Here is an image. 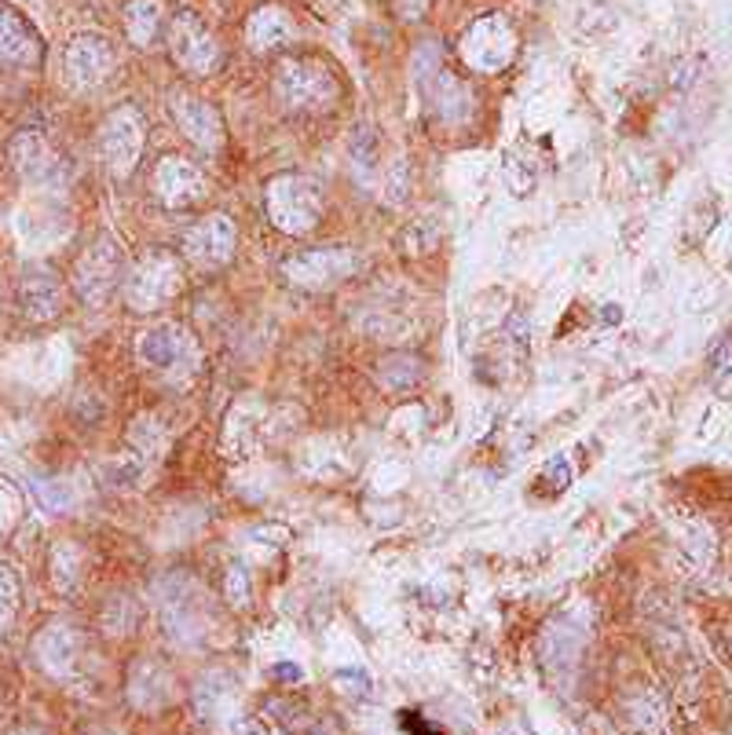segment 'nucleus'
Instances as JSON below:
<instances>
[{"instance_id": "1", "label": "nucleus", "mask_w": 732, "mask_h": 735, "mask_svg": "<svg viewBox=\"0 0 732 735\" xmlns=\"http://www.w3.org/2000/svg\"><path fill=\"white\" fill-rule=\"evenodd\" d=\"M275 96L300 114H326L340 99V77L319 55H283L275 63Z\"/></svg>"}, {"instance_id": "2", "label": "nucleus", "mask_w": 732, "mask_h": 735, "mask_svg": "<svg viewBox=\"0 0 732 735\" xmlns=\"http://www.w3.org/2000/svg\"><path fill=\"white\" fill-rule=\"evenodd\" d=\"M139 362L147 370H154L162 381H173L176 388H184L195 381V374L202 370V348L190 329L176 326V322H158L139 337Z\"/></svg>"}, {"instance_id": "3", "label": "nucleus", "mask_w": 732, "mask_h": 735, "mask_svg": "<svg viewBox=\"0 0 732 735\" xmlns=\"http://www.w3.org/2000/svg\"><path fill=\"white\" fill-rule=\"evenodd\" d=\"M414 85L418 96L425 99L429 114H436L444 125H466L473 117V92H469L461 80L444 70V59H439L436 45L418 48L414 55Z\"/></svg>"}, {"instance_id": "4", "label": "nucleus", "mask_w": 732, "mask_h": 735, "mask_svg": "<svg viewBox=\"0 0 732 735\" xmlns=\"http://www.w3.org/2000/svg\"><path fill=\"white\" fill-rule=\"evenodd\" d=\"M264 205L272 227H278L283 235H312L323 224V190L308 176H275L264 190Z\"/></svg>"}, {"instance_id": "5", "label": "nucleus", "mask_w": 732, "mask_h": 735, "mask_svg": "<svg viewBox=\"0 0 732 735\" xmlns=\"http://www.w3.org/2000/svg\"><path fill=\"white\" fill-rule=\"evenodd\" d=\"M184 289V260L169 249H150L133 264L125 278V304L147 315L158 311Z\"/></svg>"}, {"instance_id": "6", "label": "nucleus", "mask_w": 732, "mask_h": 735, "mask_svg": "<svg viewBox=\"0 0 732 735\" xmlns=\"http://www.w3.org/2000/svg\"><path fill=\"white\" fill-rule=\"evenodd\" d=\"M517 29L506 15H484L466 26L458 40V55L473 74H503L517 59Z\"/></svg>"}, {"instance_id": "7", "label": "nucleus", "mask_w": 732, "mask_h": 735, "mask_svg": "<svg viewBox=\"0 0 732 735\" xmlns=\"http://www.w3.org/2000/svg\"><path fill=\"white\" fill-rule=\"evenodd\" d=\"M144 114L136 107H117L114 114L103 117L96 133V150L103 158V165L114 176H128L136 169L139 154H144Z\"/></svg>"}, {"instance_id": "8", "label": "nucleus", "mask_w": 732, "mask_h": 735, "mask_svg": "<svg viewBox=\"0 0 732 735\" xmlns=\"http://www.w3.org/2000/svg\"><path fill=\"white\" fill-rule=\"evenodd\" d=\"M169 52H173V63L187 77H209L224 63L220 40L209 34V26L195 12H179L173 18V26H169Z\"/></svg>"}, {"instance_id": "9", "label": "nucleus", "mask_w": 732, "mask_h": 735, "mask_svg": "<svg viewBox=\"0 0 732 735\" xmlns=\"http://www.w3.org/2000/svg\"><path fill=\"white\" fill-rule=\"evenodd\" d=\"M117 282H122V249H117L114 238H96L74 264L77 297H82V304L99 308L110 300Z\"/></svg>"}, {"instance_id": "10", "label": "nucleus", "mask_w": 732, "mask_h": 735, "mask_svg": "<svg viewBox=\"0 0 732 735\" xmlns=\"http://www.w3.org/2000/svg\"><path fill=\"white\" fill-rule=\"evenodd\" d=\"M117 70V48L103 34H77L63 52V74L77 92H92L107 85Z\"/></svg>"}, {"instance_id": "11", "label": "nucleus", "mask_w": 732, "mask_h": 735, "mask_svg": "<svg viewBox=\"0 0 732 735\" xmlns=\"http://www.w3.org/2000/svg\"><path fill=\"white\" fill-rule=\"evenodd\" d=\"M363 267V257L356 249H312V253H300L283 264V275L300 289H330L340 286L345 278H352Z\"/></svg>"}, {"instance_id": "12", "label": "nucleus", "mask_w": 732, "mask_h": 735, "mask_svg": "<svg viewBox=\"0 0 732 735\" xmlns=\"http://www.w3.org/2000/svg\"><path fill=\"white\" fill-rule=\"evenodd\" d=\"M8 154H12L15 173L34 187H63L70 176L63 154H59V150L45 139V133H37V128L18 133L12 139V147H8Z\"/></svg>"}, {"instance_id": "13", "label": "nucleus", "mask_w": 732, "mask_h": 735, "mask_svg": "<svg viewBox=\"0 0 732 735\" xmlns=\"http://www.w3.org/2000/svg\"><path fill=\"white\" fill-rule=\"evenodd\" d=\"M150 187H154V195H158V201H162L165 209H190V205H198V201L206 198L209 176L202 173V165H195L190 158L165 154L162 161H158Z\"/></svg>"}, {"instance_id": "14", "label": "nucleus", "mask_w": 732, "mask_h": 735, "mask_svg": "<svg viewBox=\"0 0 732 735\" xmlns=\"http://www.w3.org/2000/svg\"><path fill=\"white\" fill-rule=\"evenodd\" d=\"M235 238H238V231L231 224V216H224V213L202 216L198 224H190L184 231V257L195 267L216 271L235 257Z\"/></svg>"}, {"instance_id": "15", "label": "nucleus", "mask_w": 732, "mask_h": 735, "mask_svg": "<svg viewBox=\"0 0 732 735\" xmlns=\"http://www.w3.org/2000/svg\"><path fill=\"white\" fill-rule=\"evenodd\" d=\"M169 110H173L179 133H184L190 144L202 147V150H220L224 147V121H220V110L206 99L190 96V92H173L169 99Z\"/></svg>"}, {"instance_id": "16", "label": "nucleus", "mask_w": 732, "mask_h": 735, "mask_svg": "<svg viewBox=\"0 0 732 735\" xmlns=\"http://www.w3.org/2000/svg\"><path fill=\"white\" fill-rule=\"evenodd\" d=\"M45 40L29 26V18L12 4H0V63L8 66H41Z\"/></svg>"}, {"instance_id": "17", "label": "nucleus", "mask_w": 732, "mask_h": 735, "mask_svg": "<svg viewBox=\"0 0 732 735\" xmlns=\"http://www.w3.org/2000/svg\"><path fill=\"white\" fill-rule=\"evenodd\" d=\"M297 37L294 15L283 4H260L253 15L246 18V45L257 55H272L278 48H286Z\"/></svg>"}, {"instance_id": "18", "label": "nucleus", "mask_w": 732, "mask_h": 735, "mask_svg": "<svg viewBox=\"0 0 732 735\" xmlns=\"http://www.w3.org/2000/svg\"><path fill=\"white\" fill-rule=\"evenodd\" d=\"M34 651L48 673H55V677L66 681V677H74L77 662H82V633L74 626H66V622H55V626H48L41 637H37Z\"/></svg>"}, {"instance_id": "19", "label": "nucleus", "mask_w": 732, "mask_h": 735, "mask_svg": "<svg viewBox=\"0 0 732 735\" xmlns=\"http://www.w3.org/2000/svg\"><path fill=\"white\" fill-rule=\"evenodd\" d=\"M18 308L34 322H48L59 315V308H63V286H59L52 271L48 267L26 271L23 282H18Z\"/></svg>"}, {"instance_id": "20", "label": "nucleus", "mask_w": 732, "mask_h": 735, "mask_svg": "<svg viewBox=\"0 0 732 735\" xmlns=\"http://www.w3.org/2000/svg\"><path fill=\"white\" fill-rule=\"evenodd\" d=\"M264 425H268V410L260 407V402H235L227 414V425H224V447L231 454H249V450L260 447V439H264Z\"/></svg>"}, {"instance_id": "21", "label": "nucleus", "mask_w": 732, "mask_h": 735, "mask_svg": "<svg viewBox=\"0 0 732 735\" xmlns=\"http://www.w3.org/2000/svg\"><path fill=\"white\" fill-rule=\"evenodd\" d=\"M235 692H238V677L231 670H209L202 681L195 684V710L198 718L213 721V718H224L231 710V702H235Z\"/></svg>"}, {"instance_id": "22", "label": "nucleus", "mask_w": 732, "mask_h": 735, "mask_svg": "<svg viewBox=\"0 0 732 735\" xmlns=\"http://www.w3.org/2000/svg\"><path fill=\"white\" fill-rule=\"evenodd\" d=\"M128 688H133V702L139 710H158L173 699V677L162 662H139Z\"/></svg>"}, {"instance_id": "23", "label": "nucleus", "mask_w": 732, "mask_h": 735, "mask_svg": "<svg viewBox=\"0 0 732 735\" xmlns=\"http://www.w3.org/2000/svg\"><path fill=\"white\" fill-rule=\"evenodd\" d=\"M374 377L385 391H410V388H418L421 377H425V362L418 356H410V351H393V356H385L377 362Z\"/></svg>"}, {"instance_id": "24", "label": "nucleus", "mask_w": 732, "mask_h": 735, "mask_svg": "<svg viewBox=\"0 0 732 735\" xmlns=\"http://www.w3.org/2000/svg\"><path fill=\"white\" fill-rule=\"evenodd\" d=\"M162 34V0H133L125 8V37L133 48H150Z\"/></svg>"}, {"instance_id": "25", "label": "nucleus", "mask_w": 732, "mask_h": 735, "mask_svg": "<svg viewBox=\"0 0 732 735\" xmlns=\"http://www.w3.org/2000/svg\"><path fill=\"white\" fill-rule=\"evenodd\" d=\"M626 721L637 735H667V702L656 692H641L626 702Z\"/></svg>"}, {"instance_id": "26", "label": "nucleus", "mask_w": 732, "mask_h": 735, "mask_svg": "<svg viewBox=\"0 0 732 735\" xmlns=\"http://www.w3.org/2000/svg\"><path fill=\"white\" fill-rule=\"evenodd\" d=\"M165 447H169V436H165V428L158 425L154 418H139L136 425H133V432H128V450H136L139 458L147 461V465H158L162 461V454H165Z\"/></svg>"}, {"instance_id": "27", "label": "nucleus", "mask_w": 732, "mask_h": 735, "mask_svg": "<svg viewBox=\"0 0 732 735\" xmlns=\"http://www.w3.org/2000/svg\"><path fill=\"white\" fill-rule=\"evenodd\" d=\"M707 366H710V388H715V396L732 402V329L715 340V348H710V356H707Z\"/></svg>"}, {"instance_id": "28", "label": "nucleus", "mask_w": 732, "mask_h": 735, "mask_svg": "<svg viewBox=\"0 0 732 735\" xmlns=\"http://www.w3.org/2000/svg\"><path fill=\"white\" fill-rule=\"evenodd\" d=\"M352 161L363 176H370L377 169V136L370 128H356L352 133Z\"/></svg>"}, {"instance_id": "29", "label": "nucleus", "mask_w": 732, "mask_h": 735, "mask_svg": "<svg viewBox=\"0 0 732 735\" xmlns=\"http://www.w3.org/2000/svg\"><path fill=\"white\" fill-rule=\"evenodd\" d=\"M18 611V582L8 568H0V637H4V630L12 626Z\"/></svg>"}, {"instance_id": "30", "label": "nucleus", "mask_w": 732, "mask_h": 735, "mask_svg": "<svg viewBox=\"0 0 732 735\" xmlns=\"http://www.w3.org/2000/svg\"><path fill=\"white\" fill-rule=\"evenodd\" d=\"M18 516H23V495L8 479H0V538L15 527Z\"/></svg>"}, {"instance_id": "31", "label": "nucleus", "mask_w": 732, "mask_h": 735, "mask_svg": "<svg viewBox=\"0 0 732 735\" xmlns=\"http://www.w3.org/2000/svg\"><path fill=\"white\" fill-rule=\"evenodd\" d=\"M77 549L70 546V541H63V546L55 549V586L59 589H74L77 582Z\"/></svg>"}, {"instance_id": "32", "label": "nucleus", "mask_w": 732, "mask_h": 735, "mask_svg": "<svg viewBox=\"0 0 732 735\" xmlns=\"http://www.w3.org/2000/svg\"><path fill=\"white\" fill-rule=\"evenodd\" d=\"M34 495H37V501H41L45 509H52V512L70 506V487H66V483H59V479H34Z\"/></svg>"}, {"instance_id": "33", "label": "nucleus", "mask_w": 732, "mask_h": 735, "mask_svg": "<svg viewBox=\"0 0 732 735\" xmlns=\"http://www.w3.org/2000/svg\"><path fill=\"white\" fill-rule=\"evenodd\" d=\"M410 195V165L407 161H396V165H388V179H385V198L399 205V201H407Z\"/></svg>"}, {"instance_id": "34", "label": "nucleus", "mask_w": 732, "mask_h": 735, "mask_svg": "<svg viewBox=\"0 0 732 735\" xmlns=\"http://www.w3.org/2000/svg\"><path fill=\"white\" fill-rule=\"evenodd\" d=\"M568 483H571V465H568V461L564 458L546 461L543 476H538V487H546V490H554V495H560V490H568Z\"/></svg>"}, {"instance_id": "35", "label": "nucleus", "mask_w": 732, "mask_h": 735, "mask_svg": "<svg viewBox=\"0 0 732 735\" xmlns=\"http://www.w3.org/2000/svg\"><path fill=\"white\" fill-rule=\"evenodd\" d=\"M334 684L345 688L348 696H370V692H374V681H370V673H363V670H337Z\"/></svg>"}, {"instance_id": "36", "label": "nucleus", "mask_w": 732, "mask_h": 735, "mask_svg": "<svg viewBox=\"0 0 732 735\" xmlns=\"http://www.w3.org/2000/svg\"><path fill=\"white\" fill-rule=\"evenodd\" d=\"M436 227L429 224V220H421V224H410L407 227V235H404V241H407V249L410 253H425V249H433L436 246Z\"/></svg>"}, {"instance_id": "37", "label": "nucleus", "mask_w": 732, "mask_h": 735, "mask_svg": "<svg viewBox=\"0 0 732 735\" xmlns=\"http://www.w3.org/2000/svg\"><path fill=\"white\" fill-rule=\"evenodd\" d=\"M227 600L235 603V608H246V603H249V578H246L243 568L227 571Z\"/></svg>"}, {"instance_id": "38", "label": "nucleus", "mask_w": 732, "mask_h": 735, "mask_svg": "<svg viewBox=\"0 0 732 735\" xmlns=\"http://www.w3.org/2000/svg\"><path fill=\"white\" fill-rule=\"evenodd\" d=\"M231 735H275V728L264 718H235L231 721Z\"/></svg>"}, {"instance_id": "39", "label": "nucleus", "mask_w": 732, "mask_h": 735, "mask_svg": "<svg viewBox=\"0 0 732 735\" xmlns=\"http://www.w3.org/2000/svg\"><path fill=\"white\" fill-rule=\"evenodd\" d=\"M272 677L275 681H289V684H300V681H305V673H300L297 667H289V662H278V667H272Z\"/></svg>"}, {"instance_id": "40", "label": "nucleus", "mask_w": 732, "mask_h": 735, "mask_svg": "<svg viewBox=\"0 0 732 735\" xmlns=\"http://www.w3.org/2000/svg\"><path fill=\"white\" fill-rule=\"evenodd\" d=\"M503 735H531V732H528V724L513 721V724H506V728H503Z\"/></svg>"}, {"instance_id": "41", "label": "nucleus", "mask_w": 732, "mask_h": 735, "mask_svg": "<svg viewBox=\"0 0 732 735\" xmlns=\"http://www.w3.org/2000/svg\"><path fill=\"white\" fill-rule=\"evenodd\" d=\"M12 735H41V732H29V728H23V732H12Z\"/></svg>"}]
</instances>
